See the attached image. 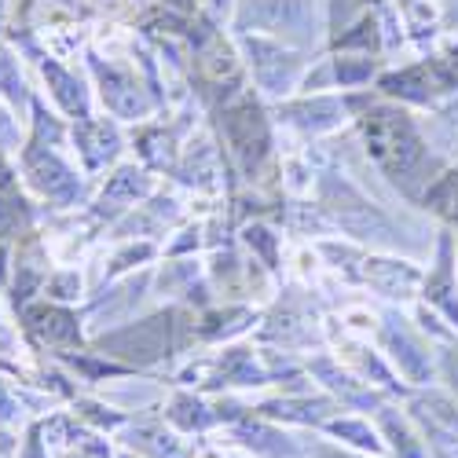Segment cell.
I'll list each match as a JSON object with an SVG mask.
<instances>
[{
	"label": "cell",
	"mask_w": 458,
	"mask_h": 458,
	"mask_svg": "<svg viewBox=\"0 0 458 458\" xmlns=\"http://www.w3.org/2000/svg\"><path fill=\"white\" fill-rule=\"evenodd\" d=\"M363 132L370 143V155L381 162V169L393 173L396 180L414 165V158L422 155V143H418L407 114L396 110H374L363 118Z\"/></svg>",
	"instance_id": "6da1fadb"
},
{
	"label": "cell",
	"mask_w": 458,
	"mask_h": 458,
	"mask_svg": "<svg viewBox=\"0 0 458 458\" xmlns=\"http://www.w3.org/2000/svg\"><path fill=\"white\" fill-rule=\"evenodd\" d=\"M26 227H30V206L12 191H0V242L22 235Z\"/></svg>",
	"instance_id": "5b68a950"
},
{
	"label": "cell",
	"mask_w": 458,
	"mask_h": 458,
	"mask_svg": "<svg viewBox=\"0 0 458 458\" xmlns=\"http://www.w3.org/2000/svg\"><path fill=\"white\" fill-rule=\"evenodd\" d=\"M224 129H227V143H232L239 165L246 173H257L260 158L268 155V125H264L257 103L253 99L235 103L232 110L224 114Z\"/></svg>",
	"instance_id": "7a4b0ae2"
},
{
	"label": "cell",
	"mask_w": 458,
	"mask_h": 458,
	"mask_svg": "<svg viewBox=\"0 0 458 458\" xmlns=\"http://www.w3.org/2000/svg\"><path fill=\"white\" fill-rule=\"evenodd\" d=\"M0 92L4 96H19L22 92V78H19V66H15V59H12V52H4L0 48Z\"/></svg>",
	"instance_id": "52a82bcc"
},
{
	"label": "cell",
	"mask_w": 458,
	"mask_h": 458,
	"mask_svg": "<svg viewBox=\"0 0 458 458\" xmlns=\"http://www.w3.org/2000/svg\"><path fill=\"white\" fill-rule=\"evenodd\" d=\"M63 458H106V447H103V444H85V447L70 451V454H63Z\"/></svg>",
	"instance_id": "9c48e42d"
},
{
	"label": "cell",
	"mask_w": 458,
	"mask_h": 458,
	"mask_svg": "<svg viewBox=\"0 0 458 458\" xmlns=\"http://www.w3.org/2000/svg\"><path fill=\"white\" fill-rule=\"evenodd\" d=\"M22 458H45V454H41V426H33V429H30V437H26V451H22Z\"/></svg>",
	"instance_id": "ba28073f"
},
{
	"label": "cell",
	"mask_w": 458,
	"mask_h": 458,
	"mask_svg": "<svg viewBox=\"0 0 458 458\" xmlns=\"http://www.w3.org/2000/svg\"><path fill=\"white\" fill-rule=\"evenodd\" d=\"M22 169H26L30 187L41 191V195L52 202H66V199H73V191H78V180H73V173L63 165V158L52 150V143L45 147L41 140H30L22 150Z\"/></svg>",
	"instance_id": "3957f363"
},
{
	"label": "cell",
	"mask_w": 458,
	"mask_h": 458,
	"mask_svg": "<svg viewBox=\"0 0 458 458\" xmlns=\"http://www.w3.org/2000/svg\"><path fill=\"white\" fill-rule=\"evenodd\" d=\"M41 66H45V78L55 85L52 92H55V99L63 103V110H66V114H85V96H81V89L73 92V78H70V73L59 70L55 63H41Z\"/></svg>",
	"instance_id": "8992f818"
},
{
	"label": "cell",
	"mask_w": 458,
	"mask_h": 458,
	"mask_svg": "<svg viewBox=\"0 0 458 458\" xmlns=\"http://www.w3.org/2000/svg\"><path fill=\"white\" fill-rule=\"evenodd\" d=\"M15 187V173L8 169V162L0 158V191H12Z\"/></svg>",
	"instance_id": "8fae6325"
},
{
	"label": "cell",
	"mask_w": 458,
	"mask_h": 458,
	"mask_svg": "<svg viewBox=\"0 0 458 458\" xmlns=\"http://www.w3.org/2000/svg\"><path fill=\"white\" fill-rule=\"evenodd\" d=\"M15 414V403H12V396H8V389H4V381H0V426L8 422V418Z\"/></svg>",
	"instance_id": "30bf717a"
},
{
	"label": "cell",
	"mask_w": 458,
	"mask_h": 458,
	"mask_svg": "<svg viewBox=\"0 0 458 458\" xmlns=\"http://www.w3.org/2000/svg\"><path fill=\"white\" fill-rule=\"evenodd\" d=\"M4 279H8V253L0 246V286H4Z\"/></svg>",
	"instance_id": "7c38bea8"
},
{
	"label": "cell",
	"mask_w": 458,
	"mask_h": 458,
	"mask_svg": "<svg viewBox=\"0 0 458 458\" xmlns=\"http://www.w3.org/2000/svg\"><path fill=\"white\" fill-rule=\"evenodd\" d=\"M26 330L45 337L48 345H73L81 337L78 316L59 309V304H33V309H26Z\"/></svg>",
	"instance_id": "277c9868"
}]
</instances>
